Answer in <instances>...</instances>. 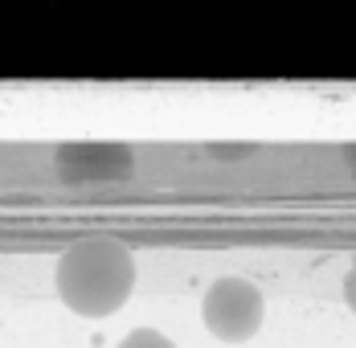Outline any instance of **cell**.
<instances>
[{
	"mask_svg": "<svg viewBox=\"0 0 356 348\" xmlns=\"http://www.w3.org/2000/svg\"><path fill=\"white\" fill-rule=\"evenodd\" d=\"M201 315H205V328L213 332L217 340L242 345V340H250L262 328L266 303H262V291L254 283L229 275V278H217L209 287V295L201 303Z\"/></svg>",
	"mask_w": 356,
	"mask_h": 348,
	"instance_id": "2",
	"label": "cell"
},
{
	"mask_svg": "<svg viewBox=\"0 0 356 348\" xmlns=\"http://www.w3.org/2000/svg\"><path fill=\"white\" fill-rule=\"evenodd\" d=\"M344 299H348V308L356 315V258H353V267H348V275H344Z\"/></svg>",
	"mask_w": 356,
	"mask_h": 348,
	"instance_id": "4",
	"label": "cell"
},
{
	"mask_svg": "<svg viewBox=\"0 0 356 348\" xmlns=\"http://www.w3.org/2000/svg\"><path fill=\"white\" fill-rule=\"evenodd\" d=\"M119 348H177L168 336H160V332H152V328H140V332H131L127 340Z\"/></svg>",
	"mask_w": 356,
	"mask_h": 348,
	"instance_id": "3",
	"label": "cell"
},
{
	"mask_svg": "<svg viewBox=\"0 0 356 348\" xmlns=\"http://www.w3.org/2000/svg\"><path fill=\"white\" fill-rule=\"evenodd\" d=\"M136 287V258L123 242L86 238L58 258V295L70 312L103 319L127 303Z\"/></svg>",
	"mask_w": 356,
	"mask_h": 348,
	"instance_id": "1",
	"label": "cell"
}]
</instances>
